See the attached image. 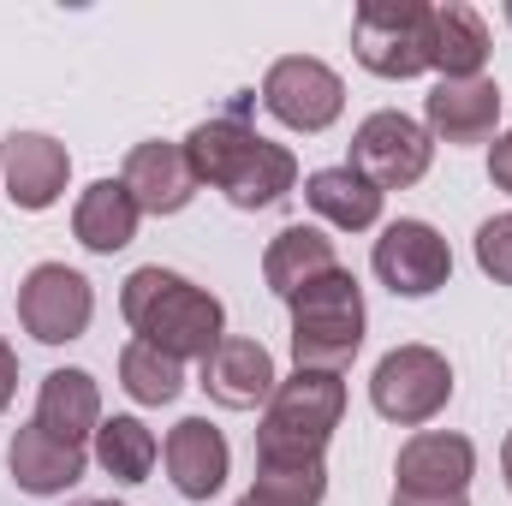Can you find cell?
I'll return each mask as SVG.
<instances>
[{
    "instance_id": "obj_1",
    "label": "cell",
    "mask_w": 512,
    "mask_h": 506,
    "mask_svg": "<svg viewBox=\"0 0 512 506\" xmlns=\"http://www.w3.org/2000/svg\"><path fill=\"white\" fill-rule=\"evenodd\" d=\"M120 316L131 322V334H137L143 346H155V352H167V358H179V364H185V358H209V352L227 340V334H221V322H227L221 298L203 292L197 280L161 268V262L137 268L126 280Z\"/></svg>"
},
{
    "instance_id": "obj_2",
    "label": "cell",
    "mask_w": 512,
    "mask_h": 506,
    "mask_svg": "<svg viewBox=\"0 0 512 506\" xmlns=\"http://www.w3.org/2000/svg\"><path fill=\"white\" fill-rule=\"evenodd\" d=\"M185 161H191L197 185L227 191L233 209H268V203H280V197L298 185V161H292V149L256 137L239 114L203 120V126L185 137Z\"/></svg>"
},
{
    "instance_id": "obj_3",
    "label": "cell",
    "mask_w": 512,
    "mask_h": 506,
    "mask_svg": "<svg viewBox=\"0 0 512 506\" xmlns=\"http://www.w3.org/2000/svg\"><path fill=\"white\" fill-rule=\"evenodd\" d=\"M340 417H346V381L322 370H292L256 423V465H316Z\"/></svg>"
},
{
    "instance_id": "obj_4",
    "label": "cell",
    "mask_w": 512,
    "mask_h": 506,
    "mask_svg": "<svg viewBox=\"0 0 512 506\" xmlns=\"http://www.w3.org/2000/svg\"><path fill=\"white\" fill-rule=\"evenodd\" d=\"M286 304H292V358H298V370L340 376L364 346V292H358V280L346 268H328L304 292H292Z\"/></svg>"
},
{
    "instance_id": "obj_5",
    "label": "cell",
    "mask_w": 512,
    "mask_h": 506,
    "mask_svg": "<svg viewBox=\"0 0 512 506\" xmlns=\"http://www.w3.org/2000/svg\"><path fill=\"white\" fill-rule=\"evenodd\" d=\"M352 54L376 78L429 72V6L423 0H364L352 18Z\"/></svg>"
},
{
    "instance_id": "obj_6",
    "label": "cell",
    "mask_w": 512,
    "mask_h": 506,
    "mask_svg": "<svg viewBox=\"0 0 512 506\" xmlns=\"http://www.w3.org/2000/svg\"><path fill=\"white\" fill-rule=\"evenodd\" d=\"M370 399H376V411L387 423L417 429L453 399V370L435 346H393L370 376Z\"/></svg>"
},
{
    "instance_id": "obj_7",
    "label": "cell",
    "mask_w": 512,
    "mask_h": 506,
    "mask_svg": "<svg viewBox=\"0 0 512 506\" xmlns=\"http://www.w3.org/2000/svg\"><path fill=\"white\" fill-rule=\"evenodd\" d=\"M429 155H435V143H429V131L417 126L411 114H399V108H382V114H370L358 137H352V173H364L376 191H405V185H417L423 173H429Z\"/></svg>"
},
{
    "instance_id": "obj_8",
    "label": "cell",
    "mask_w": 512,
    "mask_h": 506,
    "mask_svg": "<svg viewBox=\"0 0 512 506\" xmlns=\"http://www.w3.org/2000/svg\"><path fill=\"white\" fill-rule=\"evenodd\" d=\"M90 316H96V292H90V280H84L78 268H66V262H36V268L24 274L18 322H24L30 340L66 346V340H78V334L90 328Z\"/></svg>"
},
{
    "instance_id": "obj_9",
    "label": "cell",
    "mask_w": 512,
    "mask_h": 506,
    "mask_svg": "<svg viewBox=\"0 0 512 506\" xmlns=\"http://www.w3.org/2000/svg\"><path fill=\"white\" fill-rule=\"evenodd\" d=\"M262 108L292 131H328L346 108V84L334 66H322L310 54H286L262 78Z\"/></svg>"
},
{
    "instance_id": "obj_10",
    "label": "cell",
    "mask_w": 512,
    "mask_h": 506,
    "mask_svg": "<svg viewBox=\"0 0 512 506\" xmlns=\"http://www.w3.org/2000/svg\"><path fill=\"white\" fill-rule=\"evenodd\" d=\"M370 262H376L382 286H393L399 298H429L453 274V251H447V239L429 221H393L382 239H376V256Z\"/></svg>"
},
{
    "instance_id": "obj_11",
    "label": "cell",
    "mask_w": 512,
    "mask_h": 506,
    "mask_svg": "<svg viewBox=\"0 0 512 506\" xmlns=\"http://www.w3.org/2000/svg\"><path fill=\"white\" fill-rule=\"evenodd\" d=\"M0 173H6V197L30 215L54 209L66 197V179H72V155L66 143H54L48 131H12L0 143Z\"/></svg>"
},
{
    "instance_id": "obj_12",
    "label": "cell",
    "mask_w": 512,
    "mask_h": 506,
    "mask_svg": "<svg viewBox=\"0 0 512 506\" xmlns=\"http://www.w3.org/2000/svg\"><path fill=\"white\" fill-rule=\"evenodd\" d=\"M399 495H465L477 477V447L447 429H423L399 447Z\"/></svg>"
},
{
    "instance_id": "obj_13",
    "label": "cell",
    "mask_w": 512,
    "mask_h": 506,
    "mask_svg": "<svg viewBox=\"0 0 512 506\" xmlns=\"http://www.w3.org/2000/svg\"><path fill=\"white\" fill-rule=\"evenodd\" d=\"M203 387H209V399L227 405V411H256V405L274 399L280 376H274V358H268L262 340L227 334V340L203 358Z\"/></svg>"
},
{
    "instance_id": "obj_14",
    "label": "cell",
    "mask_w": 512,
    "mask_h": 506,
    "mask_svg": "<svg viewBox=\"0 0 512 506\" xmlns=\"http://www.w3.org/2000/svg\"><path fill=\"white\" fill-rule=\"evenodd\" d=\"M120 179H126V191L137 197L143 215H179L197 197V173L185 161V143H161V137H149V143L131 149Z\"/></svg>"
},
{
    "instance_id": "obj_15",
    "label": "cell",
    "mask_w": 512,
    "mask_h": 506,
    "mask_svg": "<svg viewBox=\"0 0 512 506\" xmlns=\"http://www.w3.org/2000/svg\"><path fill=\"white\" fill-rule=\"evenodd\" d=\"M227 465H233L227 435H221L209 417L173 423V435H167V477H173V489H179L185 501H209V495L227 483Z\"/></svg>"
},
{
    "instance_id": "obj_16",
    "label": "cell",
    "mask_w": 512,
    "mask_h": 506,
    "mask_svg": "<svg viewBox=\"0 0 512 506\" xmlns=\"http://www.w3.org/2000/svg\"><path fill=\"white\" fill-rule=\"evenodd\" d=\"M36 429L66 441V447H84L96 429H102V387L90 370H54L42 376L36 393Z\"/></svg>"
},
{
    "instance_id": "obj_17",
    "label": "cell",
    "mask_w": 512,
    "mask_h": 506,
    "mask_svg": "<svg viewBox=\"0 0 512 506\" xmlns=\"http://www.w3.org/2000/svg\"><path fill=\"white\" fill-rule=\"evenodd\" d=\"M483 60H489V24H483V12H471L459 0L429 6V66L441 72V84L483 78Z\"/></svg>"
},
{
    "instance_id": "obj_18",
    "label": "cell",
    "mask_w": 512,
    "mask_h": 506,
    "mask_svg": "<svg viewBox=\"0 0 512 506\" xmlns=\"http://www.w3.org/2000/svg\"><path fill=\"white\" fill-rule=\"evenodd\" d=\"M423 114H429V131L447 137V143H483L501 126V90H495V78L435 84L429 102H423Z\"/></svg>"
},
{
    "instance_id": "obj_19",
    "label": "cell",
    "mask_w": 512,
    "mask_h": 506,
    "mask_svg": "<svg viewBox=\"0 0 512 506\" xmlns=\"http://www.w3.org/2000/svg\"><path fill=\"white\" fill-rule=\"evenodd\" d=\"M6 465H12V483H18L24 495H66V489L84 477L90 459H84V447H66V441L42 435V429L30 423V429L12 435Z\"/></svg>"
},
{
    "instance_id": "obj_20",
    "label": "cell",
    "mask_w": 512,
    "mask_h": 506,
    "mask_svg": "<svg viewBox=\"0 0 512 506\" xmlns=\"http://www.w3.org/2000/svg\"><path fill=\"white\" fill-rule=\"evenodd\" d=\"M137 221H143V209H137V197L126 191V179H96V185L78 197V209H72L78 245L96 251V256L126 251L131 239H137Z\"/></svg>"
},
{
    "instance_id": "obj_21",
    "label": "cell",
    "mask_w": 512,
    "mask_h": 506,
    "mask_svg": "<svg viewBox=\"0 0 512 506\" xmlns=\"http://www.w3.org/2000/svg\"><path fill=\"white\" fill-rule=\"evenodd\" d=\"M304 203L328 227H346V233H364V227L382 221V191L364 173H352V167H316L304 179Z\"/></svg>"
},
{
    "instance_id": "obj_22",
    "label": "cell",
    "mask_w": 512,
    "mask_h": 506,
    "mask_svg": "<svg viewBox=\"0 0 512 506\" xmlns=\"http://www.w3.org/2000/svg\"><path fill=\"white\" fill-rule=\"evenodd\" d=\"M328 268H340V256H334V239H328L322 227H286V233H274V245L262 256V280H268L274 298L304 292V286H310L316 274H328Z\"/></svg>"
},
{
    "instance_id": "obj_23",
    "label": "cell",
    "mask_w": 512,
    "mask_h": 506,
    "mask_svg": "<svg viewBox=\"0 0 512 506\" xmlns=\"http://www.w3.org/2000/svg\"><path fill=\"white\" fill-rule=\"evenodd\" d=\"M155 435L143 417H102L96 429V465L114 477V483H143L155 471Z\"/></svg>"
},
{
    "instance_id": "obj_24",
    "label": "cell",
    "mask_w": 512,
    "mask_h": 506,
    "mask_svg": "<svg viewBox=\"0 0 512 506\" xmlns=\"http://www.w3.org/2000/svg\"><path fill=\"white\" fill-rule=\"evenodd\" d=\"M120 387L137 405H173L185 393V364L167 358V352H155V346H143V340H131L126 352H120Z\"/></svg>"
},
{
    "instance_id": "obj_25",
    "label": "cell",
    "mask_w": 512,
    "mask_h": 506,
    "mask_svg": "<svg viewBox=\"0 0 512 506\" xmlns=\"http://www.w3.org/2000/svg\"><path fill=\"white\" fill-rule=\"evenodd\" d=\"M251 495L268 506H322L328 471H322V459L316 465H256Z\"/></svg>"
},
{
    "instance_id": "obj_26",
    "label": "cell",
    "mask_w": 512,
    "mask_h": 506,
    "mask_svg": "<svg viewBox=\"0 0 512 506\" xmlns=\"http://www.w3.org/2000/svg\"><path fill=\"white\" fill-rule=\"evenodd\" d=\"M477 262L495 286H512V215H495L477 227Z\"/></svg>"
},
{
    "instance_id": "obj_27",
    "label": "cell",
    "mask_w": 512,
    "mask_h": 506,
    "mask_svg": "<svg viewBox=\"0 0 512 506\" xmlns=\"http://www.w3.org/2000/svg\"><path fill=\"white\" fill-rule=\"evenodd\" d=\"M489 179H495L501 191H512V131L495 137V149H489Z\"/></svg>"
},
{
    "instance_id": "obj_28",
    "label": "cell",
    "mask_w": 512,
    "mask_h": 506,
    "mask_svg": "<svg viewBox=\"0 0 512 506\" xmlns=\"http://www.w3.org/2000/svg\"><path fill=\"white\" fill-rule=\"evenodd\" d=\"M12 393H18V358H12V346L0 340V411L12 405Z\"/></svg>"
},
{
    "instance_id": "obj_29",
    "label": "cell",
    "mask_w": 512,
    "mask_h": 506,
    "mask_svg": "<svg viewBox=\"0 0 512 506\" xmlns=\"http://www.w3.org/2000/svg\"><path fill=\"white\" fill-rule=\"evenodd\" d=\"M393 506H471L465 495H399L393 489Z\"/></svg>"
},
{
    "instance_id": "obj_30",
    "label": "cell",
    "mask_w": 512,
    "mask_h": 506,
    "mask_svg": "<svg viewBox=\"0 0 512 506\" xmlns=\"http://www.w3.org/2000/svg\"><path fill=\"white\" fill-rule=\"evenodd\" d=\"M501 471H507V489H512V435H507V447H501Z\"/></svg>"
},
{
    "instance_id": "obj_31",
    "label": "cell",
    "mask_w": 512,
    "mask_h": 506,
    "mask_svg": "<svg viewBox=\"0 0 512 506\" xmlns=\"http://www.w3.org/2000/svg\"><path fill=\"white\" fill-rule=\"evenodd\" d=\"M233 506H268V501H256V495H245V501H233Z\"/></svg>"
},
{
    "instance_id": "obj_32",
    "label": "cell",
    "mask_w": 512,
    "mask_h": 506,
    "mask_svg": "<svg viewBox=\"0 0 512 506\" xmlns=\"http://www.w3.org/2000/svg\"><path fill=\"white\" fill-rule=\"evenodd\" d=\"M84 506H120V501H84Z\"/></svg>"
},
{
    "instance_id": "obj_33",
    "label": "cell",
    "mask_w": 512,
    "mask_h": 506,
    "mask_svg": "<svg viewBox=\"0 0 512 506\" xmlns=\"http://www.w3.org/2000/svg\"><path fill=\"white\" fill-rule=\"evenodd\" d=\"M507 24H512V0H507Z\"/></svg>"
}]
</instances>
